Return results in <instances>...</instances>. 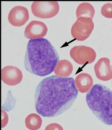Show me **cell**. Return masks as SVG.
I'll return each instance as SVG.
<instances>
[{
    "mask_svg": "<svg viewBox=\"0 0 112 130\" xmlns=\"http://www.w3.org/2000/svg\"><path fill=\"white\" fill-rule=\"evenodd\" d=\"M78 93L73 78L54 75L47 77L39 84L36 89V110L43 117L60 115L71 107Z\"/></svg>",
    "mask_w": 112,
    "mask_h": 130,
    "instance_id": "6da1fadb",
    "label": "cell"
},
{
    "mask_svg": "<svg viewBox=\"0 0 112 130\" xmlns=\"http://www.w3.org/2000/svg\"><path fill=\"white\" fill-rule=\"evenodd\" d=\"M59 60L56 50L47 39L30 40L28 42L24 66L30 73L41 77L50 74Z\"/></svg>",
    "mask_w": 112,
    "mask_h": 130,
    "instance_id": "7a4b0ae2",
    "label": "cell"
},
{
    "mask_svg": "<svg viewBox=\"0 0 112 130\" xmlns=\"http://www.w3.org/2000/svg\"><path fill=\"white\" fill-rule=\"evenodd\" d=\"M88 106L93 113L107 125H112V91L101 84L94 85L86 95Z\"/></svg>",
    "mask_w": 112,
    "mask_h": 130,
    "instance_id": "3957f363",
    "label": "cell"
},
{
    "mask_svg": "<svg viewBox=\"0 0 112 130\" xmlns=\"http://www.w3.org/2000/svg\"><path fill=\"white\" fill-rule=\"evenodd\" d=\"M31 9L32 13L37 17L49 19L57 14L60 6L57 2H34Z\"/></svg>",
    "mask_w": 112,
    "mask_h": 130,
    "instance_id": "277c9868",
    "label": "cell"
},
{
    "mask_svg": "<svg viewBox=\"0 0 112 130\" xmlns=\"http://www.w3.org/2000/svg\"><path fill=\"white\" fill-rule=\"evenodd\" d=\"M94 28V23L92 19H78L72 27L71 35L77 41H84L89 37Z\"/></svg>",
    "mask_w": 112,
    "mask_h": 130,
    "instance_id": "5b68a950",
    "label": "cell"
},
{
    "mask_svg": "<svg viewBox=\"0 0 112 130\" xmlns=\"http://www.w3.org/2000/svg\"><path fill=\"white\" fill-rule=\"evenodd\" d=\"M72 59L77 63L84 65L92 63L95 60L96 54L92 48L79 45L73 47L70 52Z\"/></svg>",
    "mask_w": 112,
    "mask_h": 130,
    "instance_id": "8992f818",
    "label": "cell"
},
{
    "mask_svg": "<svg viewBox=\"0 0 112 130\" xmlns=\"http://www.w3.org/2000/svg\"><path fill=\"white\" fill-rule=\"evenodd\" d=\"M28 11L24 7L17 6L12 8L8 15L9 23L14 26H22L29 19Z\"/></svg>",
    "mask_w": 112,
    "mask_h": 130,
    "instance_id": "52a82bcc",
    "label": "cell"
},
{
    "mask_svg": "<svg viewBox=\"0 0 112 130\" xmlns=\"http://www.w3.org/2000/svg\"><path fill=\"white\" fill-rule=\"evenodd\" d=\"M23 79L21 71L17 67L6 66L2 70V79L4 83L9 86H14L20 84Z\"/></svg>",
    "mask_w": 112,
    "mask_h": 130,
    "instance_id": "ba28073f",
    "label": "cell"
},
{
    "mask_svg": "<svg viewBox=\"0 0 112 130\" xmlns=\"http://www.w3.org/2000/svg\"><path fill=\"white\" fill-rule=\"evenodd\" d=\"M47 31V27L43 22L32 21L26 27L24 36L26 38L31 40L42 39L46 34Z\"/></svg>",
    "mask_w": 112,
    "mask_h": 130,
    "instance_id": "9c48e42d",
    "label": "cell"
},
{
    "mask_svg": "<svg viewBox=\"0 0 112 130\" xmlns=\"http://www.w3.org/2000/svg\"><path fill=\"white\" fill-rule=\"evenodd\" d=\"M94 69L97 78L104 81L112 79V66L107 58H101L95 65Z\"/></svg>",
    "mask_w": 112,
    "mask_h": 130,
    "instance_id": "30bf717a",
    "label": "cell"
},
{
    "mask_svg": "<svg viewBox=\"0 0 112 130\" xmlns=\"http://www.w3.org/2000/svg\"><path fill=\"white\" fill-rule=\"evenodd\" d=\"M75 83L77 89L79 92L85 93L89 91L91 89L93 80L89 74L81 73L76 77Z\"/></svg>",
    "mask_w": 112,
    "mask_h": 130,
    "instance_id": "8fae6325",
    "label": "cell"
},
{
    "mask_svg": "<svg viewBox=\"0 0 112 130\" xmlns=\"http://www.w3.org/2000/svg\"><path fill=\"white\" fill-rule=\"evenodd\" d=\"M73 70V66L71 62L66 60H60L56 66L54 73L57 76L66 78L71 74Z\"/></svg>",
    "mask_w": 112,
    "mask_h": 130,
    "instance_id": "7c38bea8",
    "label": "cell"
},
{
    "mask_svg": "<svg viewBox=\"0 0 112 130\" xmlns=\"http://www.w3.org/2000/svg\"><path fill=\"white\" fill-rule=\"evenodd\" d=\"M95 13L93 6L90 3H84L78 6L76 11L77 19H90L92 20Z\"/></svg>",
    "mask_w": 112,
    "mask_h": 130,
    "instance_id": "4fadbf2b",
    "label": "cell"
},
{
    "mask_svg": "<svg viewBox=\"0 0 112 130\" xmlns=\"http://www.w3.org/2000/svg\"><path fill=\"white\" fill-rule=\"evenodd\" d=\"M42 120L40 115L35 113L29 114L25 119L26 126L30 130H37L41 128Z\"/></svg>",
    "mask_w": 112,
    "mask_h": 130,
    "instance_id": "5bb4252c",
    "label": "cell"
},
{
    "mask_svg": "<svg viewBox=\"0 0 112 130\" xmlns=\"http://www.w3.org/2000/svg\"><path fill=\"white\" fill-rule=\"evenodd\" d=\"M102 15L107 18H112V3H108L102 7L101 10Z\"/></svg>",
    "mask_w": 112,
    "mask_h": 130,
    "instance_id": "9a60e30c",
    "label": "cell"
},
{
    "mask_svg": "<svg viewBox=\"0 0 112 130\" xmlns=\"http://www.w3.org/2000/svg\"><path fill=\"white\" fill-rule=\"evenodd\" d=\"M44 130H63V128L57 123H52L46 127Z\"/></svg>",
    "mask_w": 112,
    "mask_h": 130,
    "instance_id": "2e32d148",
    "label": "cell"
},
{
    "mask_svg": "<svg viewBox=\"0 0 112 130\" xmlns=\"http://www.w3.org/2000/svg\"><path fill=\"white\" fill-rule=\"evenodd\" d=\"M2 128L4 127L7 124L8 118L6 112L2 110Z\"/></svg>",
    "mask_w": 112,
    "mask_h": 130,
    "instance_id": "e0dca14e",
    "label": "cell"
}]
</instances>
